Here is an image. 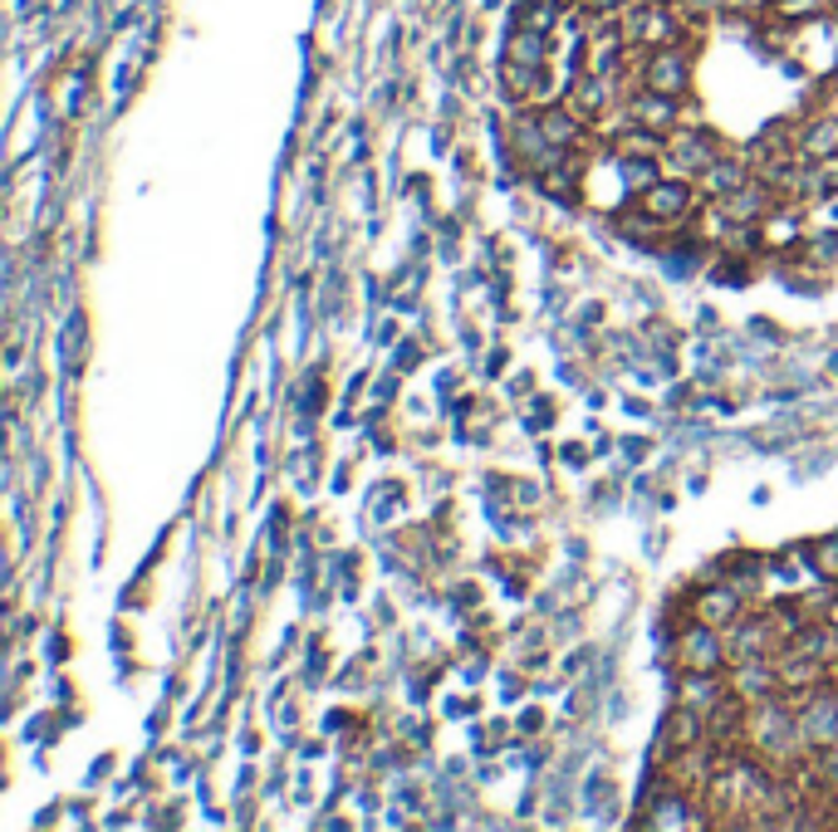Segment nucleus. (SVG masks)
Masks as SVG:
<instances>
[{"label": "nucleus", "mask_w": 838, "mask_h": 832, "mask_svg": "<svg viewBox=\"0 0 838 832\" xmlns=\"http://www.w3.org/2000/svg\"><path fill=\"white\" fill-rule=\"evenodd\" d=\"M623 35L633 39V45H647V49H667L682 39V25H677V15L663 5V0H647V5H637L633 15H627Z\"/></svg>", "instance_id": "obj_1"}, {"label": "nucleus", "mask_w": 838, "mask_h": 832, "mask_svg": "<svg viewBox=\"0 0 838 832\" xmlns=\"http://www.w3.org/2000/svg\"><path fill=\"white\" fill-rule=\"evenodd\" d=\"M643 79H647V89H657V93H687V79H691V69H687V55L682 49H653V59H647V69H643Z\"/></svg>", "instance_id": "obj_2"}, {"label": "nucleus", "mask_w": 838, "mask_h": 832, "mask_svg": "<svg viewBox=\"0 0 838 832\" xmlns=\"http://www.w3.org/2000/svg\"><path fill=\"white\" fill-rule=\"evenodd\" d=\"M643 210L653 220H682L691 210V186L687 182H653L643 192Z\"/></svg>", "instance_id": "obj_3"}, {"label": "nucleus", "mask_w": 838, "mask_h": 832, "mask_svg": "<svg viewBox=\"0 0 838 832\" xmlns=\"http://www.w3.org/2000/svg\"><path fill=\"white\" fill-rule=\"evenodd\" d=\"M627 118H633L637 128H647V133H667V128H672V123H677V103H672V93L647 89L643 99H633Z\"/></svg>", "instance_id": "obj_4"}, {"label": "nucleus", "mask_w": 838, "mask_h": 832, "mask_svg": "<svg viewBox=\"0 0 838 832\" xmlns=\"http://www.w3.org/2000/svg\"><path fill=\"white\" fill-rule=\"evenodd\" d=\"M800 734L804 740H814V744L838 740V700L834 695H814L809 710L800 715Z\"/></svg>", "instance_id": "obj_5"}, {"label": "nucleus", "mask_w": 838, "mask_h": 832, "mask_svg": "<svg viewBox=\"0 0 838 832\" xmlns=\"http://www.w3.org/2000/svg\"><path fill=\"white\" fill-rule=\"evenodd\" d=\"M682 661H687V671H716L721 666V637L706 631V623L691 627L682 637Z\"/></svg>", "instance_id": "obj_6"}, {"label": "nucleus", "mask_w": 838, "mask_h": 832, "mask_svg": "<svg viewBox=\"0 0 838 832\" xmlns=\"http://www.w3.org/2000/svg\"><path fill=\"white\" fill-rule=\"evenodd\" d=\"M800 152L809 157V162L838 157V113H829V118H819V123H809V128L800 133Z\"/></svg>", "instance_id": "obj_7"}, {"label": "nucleus", "mask_w": 838, "mask_h": 832, "mask_svg": "<svg viewBox=\"0 0 838 832\" xmlns=\"http://www.w3.org/2000/svg\"><path fill=\"white\" fill-rule=\"evenodd\" d=\"M672 162L687 167V172H706L716 162V147L701 138V133H682V138H672Z\"/></svg>", "instance_id": "obj_8"}, {"label": "nucleus", "mask_w": 838, "mask_h": 832, "mask_svg": "<svg viewBox=\"0 0 838 832\" xmlns=\"http://www.w3.org/2000/svg\"><path fill=\"white\" fill-rule=\"evenodd\" d=\"M701 182H706V192H716V196H731L736 186H746L750 176H746V167L736 162V157H716V162L701 172Z\"/></svg>", "instance_id": "obj_9"}, {"label": "nucleus", "mask_w": 838, "mask_h": 832, "mask_svg": "<svg viewBox=\"0 0 838 832\" xmlns=\"http://www.w3.org/2000/svg\"><path fill=\"white\" fill-rule=\"evenodd\" d=\"M593 10H618V5H627V0H589Z\"/></svg>", "instance_id": "obj_10"}, {"label": "nucleus", "mask_w": 838, "mask_h": 832, "mask_svg": "<svg viewBox=\"0 0 838 832\" xmlns=\"http://www.w3.org/2000/svg\"><path fill=\"white\" fill-rule=\"evenodd\" d=\"M834 113H838V109H834Z\"/></svg>", "instance_id": "obj_11"}]
</instances>
